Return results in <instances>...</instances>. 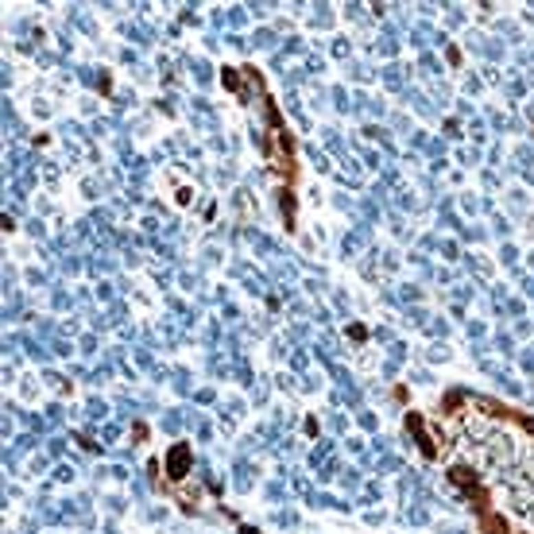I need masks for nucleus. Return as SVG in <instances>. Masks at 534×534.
Masks as SVG:
<instances>
[{
  "instance_id": "f257e3e1",
  "label": "nucleus",
  "mask_w": 534,
  "mask_h": 534,
  "mask_svg": "<svg viewBox=\"0 0 534 534\" xmlns=\"http://www.w3.org/2000/svg\"><path fill=\"white\" fill-rule=\"evenodd\" d=\"M449 476V484L453 488H461L465 496H469V503H472V511L476 515H484V511H491V500H488V491H484V484H480V476L472 469H465V465H453V469L445 472Z\"/></svg>"
},
{
  "instance_id": "f03ea898",
  "label": "nucleus",
  "mask_w": 534,
  "mask_h": 534,
  "mask_svg": "<svg viewBox=\"0 0 534 534\" xmlns=\"http://www.w3.org/2000/svg\"><path fill=\"white\" fill-rule=\"evenodd\" d=\"M194 472V449L190 441H174L167 449V484H182Z\"/></svg>"
},
{
  "instance_id": "7ed1b4c3",
  "label": "nucleus",
  "mask_w": 534,
  "mask_h": 534,
  "mask_svg": "<svg viewBox=\"0 0 534 534\" xmlns=\"http://www.w3.org/2000/svg\"><path fill=\"white\" fill-rule=\"evenodd\" d=\"M406 430H410V434H415V445L422 449V457H441V445L434 438H430V430H426V418L418 415V410H410V415H406Z\"/></svg>"
},
{
  "instance_id": "20e7f679",
  "label": "nucleus",
  "mask_w": 534,
  "mask_h": 534,
  "mask_svg": "<svg viewBox=\"0 0 534 534\" xmlns=\"http://www.w3.org/2000/svg\"><path fill=\"white\" fill-rule=\"evenodd\" d=\"M476 531L480 534H511V523L503 519V511H484V515H476Z\"/></svg>"
},
{
  "instance_id": "39448f33",
  "label": "nucleus",
  "mask_w": 534,
  "mask_h": 534,
  "mask_svg": "<svg viewBox=\"0 0 534 534\" xmlns=\"http://www.w3.org/2000/svg\"><path fill=\"white\" fill-rule=\"evenodd\" d=\"M279 209H283L287 229H294V186H283V190H279Z\"/></svg>"
},
{
  "instance_id": "423d86ee",
  "label": "nucleus",
  "mask_w": 534,
  "mask_h": 534,
  "mask_svg": "<svg viewBox=\"0 0 534 534\" xmlns=\"http://www.w3.org/2000/svg\"><path fill=\"white\" fill-rule=\"evenodd\" d=\"M511 422H519V426L526 430V434H534V418L523 415V410H511Z\"/></svg>"
},
{
  "instance_id": "0eeeda50",
  "label": "nucleus",
  "mask_w": 534,
  "mask_h": 534,
  "mask_svg": "<svg viewBox=\"0 0 534 534\" xmlns=\"http://www.w3.org/2000/svg\"><path fill=\"white\" fill-rule=\"evenodd\" d=\"M240 534H259L256 526H240Z\"/></svg>"
},
{
  "instance_id": "6e6552de",
  "label": "nucleus",
  "mask_w": 534,
  "mask_h": 534,
  "mask_svg": "<svg viewBox=\"0 0 534 534\" xmlns=\"http://www.w3.org/2000/svg\"><path fill=\"white\" fill-rule=\"evenodd\" d=\"M511 534H526V531H511Z\"/></svg>"
}]
</instances>
